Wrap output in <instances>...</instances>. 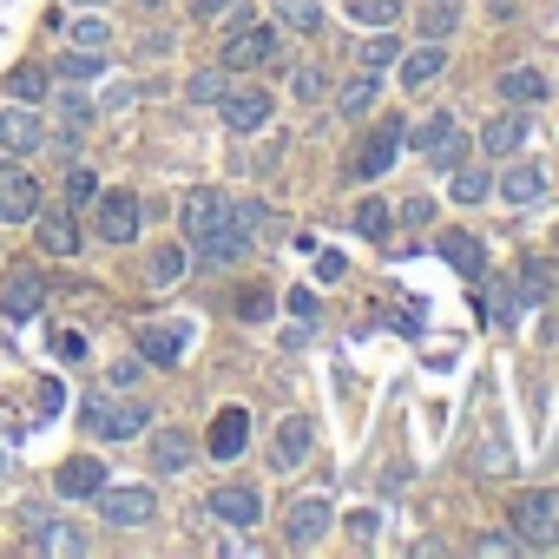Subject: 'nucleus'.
Returning <instances> with one entry per match:
<instances>
[{"mask_svg":"<svg viewBox=\"0 0 559 559\" xmlns=\"http://www.w3.org/2000/svg\"><path fill=\"white\" fill-rule=\"evenodd\" d=\"M191 454H198V448H191V435H178V428L152 435V467H158V474H185V467H191Z\"/></svg>","mask_w":559,"mask_h":559,"instance_id":"c756f323","label":"nucleus"},{"mask_svg":"<svg viewBox=\"0 0 559 559\" xmlns=\"http://www.w3.org/2000/svg\"><path fill=\"white\" fill-rule=\"evenodd\" d=\"M185 343H191L185 323H139V362H152V369H171L185 356Z\"/></svg>","mask_w":559,"mask_h":559,"instance_id":"f3484780","label":"nucleus"},{"mask_svg":"<svg viewBox=\"0 0 559 559\" xmlns=\"http://www.w3.org/2000/svg\"><path fill=\"white\" fill-rule=\"evenodd\" d=\"M480 552H526L513 533H480Z\"/></svg>","mask_w":559,"mask_h":559,"instance_id":"603ef678","label":"nucleus"},{"mask_svg":"<svg viewBox=\"0 0 559 559\" xmlns=\"http://www.w3.org/2000/svg\"><path fill=\"white\" fill-rule=\"evenodd\" d=\"M178 217H185V237H191L198 263H237L250 250V237L237 230V204L224 191H191Z\"/></svg>","mask_w":559,"mask_h":559,"instance_id":"f257e3e1","label":"nucleus"},{"mask_svg":"<svg viewBox=\"0 0 559 559\" xmlns=\"http://www.w3.org/2000/svg\"><path fill=\"white\" fill-rule=\"evenodd\" d=\"M93 198H99V178H93L86 165H73V171H67V204L80 211V204H93Z\"/></svg>","mask_w":559,"mask_h":559,"instance_id":"a19ab883","label":"nucleus"},{"mask_svg":"<svg viewBox=\"0 0 559 559\" xmlns=\"http://www.w3.org/2000/svg\"><path fill=\"white\" fill-rule=\"evenodd\" d=\"M47 310V276L40 270H14L8 284H0V317L8 323H34Z\"/></svg>","mask_w":559,"mask_h":559,"instance_id":"f8f14e48","label":"nucleus"},{"mask_svg":"<svg viewBox=\"0 0 559 559\" xmlns=\"http://www.w3.org/2000/svg\"><path fill=\"white\" fill-rule=\"evenodd\" d=\"M40 211V185H34V171L21 165V158H0V217L8 224H27Z\"/></svg>","mask_w":559,"mask_h":559,"instance_id":"1a4fd4ad","label":"nucleus"},{"mask_svg":"<svg viewBox=\"0 0 559 559\" xmlns=\"http://www.w3.org/2000/svg\"><path fill=\"white\" fill-rule=\"evenodd\" d=\"M474 304H487V323H500V330H507V323H520V297L500 284V276H487V270L474 276Z\"/></svg>","mask_w":559,"mask_h":559,"instance_id":"bb28decb","label":"nucleus"},{"mask_svg":"<svg viewBox=\"0 0 559 559\" xmlns=\"http://www.w3.org/2000/svg\"><path fill=\"white\" fill-rule=\"evenodd\" d=\"M330 526H336V507H330L323 493H310V500H297V507L284 513V546H290V552H317Z\"/></svg>","mask_w":559,"mask_h":559,"instance_id":"0eeeda50","label":"nucleus"},{"mask_svg":"<svg viewBox=\"0 0 559 559\" xmlns=\"http://www.w3.org/2000/svg\"><path fill=\"white\" fill-rule=\"evenodd\" d=\"M185 270H191V250H185V243H158V250L145 257V284H152V290H171V284H185Z\"/></svg>","mask_w":559,"mask_h":559,"instance_id":"4be33fe9","label":"nucleus"},{"mask_svg":"<svg viewBox=\"0 0 559 559\" xmlns=\"http://www.w3.org/2000/svg\"><path fill=\"white\" fill-rule=\"evenodd\" d=\"M60 73H67V80H99L106 60H99V53H60Z\"/></svg>","mask_w":559,"mask_h":559,"instance_id":"79ce46f5","label":"nucleus"},{"mask_svg":"<svg viewBox=\"0 0 559 559\" xmlns=\"http://www.w3.org/2000/svg\"><path fill=\"white\" fill-rule=\"evenodd\" d=\"M53 356H67V362H73V356H86V336H73V330H60V336H53Z\"/></svg>","mask_w":559,"mask_h":559,"instance_id":"8fccbe9b","label":"nucleus"},{"mask_svg":"<svg viewBox=\"0 0 559 559\" xmlns=\"http://www.w3.org/2000/svg\"><path fill=\"white\" fill-rule=\"evenodd\" d=\"M270 14L290 34H323V0H270Z\"/></svg>","mask_w":559,"mask_h":559,"instance_id":"7c9ffc66","label":"nucleus"},{"mask_svg":"<svg viewBox=\"0 0 559 559\" xmlns=\"http://www.w3.org/2000/svg\"><path fill=\"white\" fill-rule=\"evenodd\" d=\"M356 60H362V67H369V73H389V67H395V60H402V40H395V34H389V27H376V40H369V47H362V53H356Z\"/></svg>","mask_w":559,"mask_h":559,"instance_id":"473e14b6","label":"nucleus"},{"mask_svg":"<svg viewBox=\"0 0 559 559\" xmlns=\"http://www.w3.org/2000/svg\"><path fill=\"white\" fill-rule=\"evenodd\" d=\"M435 250H441V263H454L461 276H480V270H487V250H480V237H474V230H441V237H435Z\"/></svg>","mask_w":559,"mask_h":559,"instance_id":"412c9836","label":"nucleus"},{"mask_svg":"<svg viewBox=\"0 0 559 559\" xmlns=\"http://www.w3.org/2000/svg\"><path fill=\"white\" fill-rule=\"evenodd\" d=\"M448 178H454V204H480V198L493 191V178H487L480 165H454Z\"/></svg>","mask_w":559,"mask_h":559,"instance_id":"f704fd0d","label":"nucleus"},{"mask_svg":"<svg viewBox=\"0 0 559 559\" xmlns=\"http://www.w3.org/2000/svg\"><path fill=\"white\" fill-rule=\"evenodd\" d=\"M526 139H533V119H526V106H507V112H493V119L480 126V158H513Z\"/></svg>","mask_w":559,"mask_h":559,"instance_id":"ddd939ff","label":"nucleus"},{"mask_svg":"<svg viewBox=\"0 0 559 559\" xmlns=\"http://www.w3.org/2000/svg\"><path fill=\"white\" fill-rule=\"evenodd\" d=\"M284 304H290V317H304V323H317V290H290Z\"/></svg>","mask_w":559,"mask_h":559,"instance_id":"de8ad7c7","label":"nucleus"},{"mask_svg":"<svg viewBox=\"0 0 559 559\" xmlns=\"http://www.w3.org/2000/svg\"><path fill=\"white\" fill-rule=\"evenodd\" d=\"M349 224H356V237H369V243H382V237L395 230V204H389V198H362V204L349 211Z\"/></svg>","mask_w":559,"mask_h":559,"instance_id":"c85d7f7f","label":"nucleus"},{"mask_svg":"<svg viewBox=\"0 0 559 559\" xmlns=\"http://www.w3.org/2000/svg\"><path fill=\"white\" fill-rule=\"evenodd\" d=\"M402 132H408V126H402V119L389 112V119H382V126H376V132L362 139V152H356V178H369V185H376V178H382V171L395 165V152H402Z\"/></svg>","mask_w":559,"mask_h":559,"instance_id":"2eb2a0df","label":"nucleus"},{"mask_svg":"<svg viewBox=\"0 0 559 559\" xmlns=\"http://www.w3.org/2000/svg\"><path fill=\"white\" fill-rule=\"evenodd\" d=\"M349 21H362V27H395V21H402V0H349Z\"/></svg>","mask_w":559,"mask_h":559,"instance_id":"c9c22d12","label":"nucleus"},{"mask_svg":"<svg viewBox=\"0 0 559 559\" xmlns=\"http://www.w3.org/2000/svg\"><path fill=\"white\" fill-rule=\"evenodd\" d=\"M0 145H8V158H34L40 145H47V126L34 119V106H8V112H0Z\"/></svg>","mask_w":559,"mask_h":559,"instance_id":"dca6fc26","label":"nucleus"},{"mask_svg":"<svg viewBox=\"0 0 559 559\" xmlns=\"http://www.w3.org/2000/svg\"><path fill=\"white\" fill-rule=\"evenodd\" d=\"M34 230H40V250H47V257H73V250H80L73 204H60V211H34Z\"/></svg>","mask_w":559,"mask_h":559,"instance_id":"6ab92c4d","label":"nucleus"},{"mask_svg":"<svg viewBox=\"0 0 559 559\" xmlns=\"http://www.w3.org/2000/svg\"><path fill=\"white\" fill-rule=\"evenodd\" d=\"M428 211H435L428 198H408V204H395V217H402V224H428Z\"/></svg>","mask_w":559,"mask_h":559,"instance_id":"09e8293b","label":"nucleus"},{"mask_svg":"<svg viewBox=\"0 0 559 559\" xmlns=\"http://www.w3.org/2000/svg\"><path fill=\"white\" fill-rule=\"evenodd\" d=\"M106 487V467L93 461V454H73V461H60V474H53V493L60 500H93Z\"/></svg>","mask_w":559,"mask_h":559,"instance_id":"a211bd4d","label":"nucleus"},{"mask_svg":"<svg viewBox=\"0 0 559 559\" xmlns=\"http://www.w3.org/2000/svg\"><path fill=\"white\" fill-rule=\"evenodd\" d=\"M80 8H106V0H80Z\"/></svg>","mask_w":559,"mask_h":559,"instance_id":"6e6d98bb","label":"nucleus"},{"mask_svg":"<svg viewBox=\"0 0 559 559\" xmlns=\"http://www.w3.org/2000/svg\"><path fill=\"white\" fill-rule=\"evenodd\" d=\"M270 106H276V99H270L263 86H237V93H224V99H217V119H224L237 139H250V132H263V126H270Z\"/></svg>","mask_w":559,"mask_h":559,"instance_id":"9d476101","label":"nucleus"},{"mask_svg":"<svg viewBox=\"0 0 559 559\" xmlns=\"http://www.w3.org/2000/svg\"><path fill=\"white\" fill-rule=\"evenodd\" d=\"M276 53H284V34L263 21V27L230 34V40H224V53H217V67H224V73H257V67H270Z\"/></svg>","mask_w":559,"mask_h":559,"instance_id":"423d86ee","label":"nucleus"},{"mask_svg":"<svg viewBox=\"0 0 559 559\" xmlns=\"http://www.w3.org/2000/svg\"><path fill=\"white\" fill-rule=\"evenodd\" d=\"M230 310H237V323H263V317H270V290H263V284H243V290L230 297Z\"/></svg>","mask_w":559,"mask_h":559,"instance_id":"58836bf2","label":"nucleus"},{"mask_svg":"<svg viewBox=\"0 0 559 559\" xmlns=\"http://www.w3.org/2000/svg\"><path fill=\"white\" fill-rule=\"evenodd\" d=\"M454 21H461L454 0H435V8H421V40H448V34H454Z\"/></svg>","mask_w":559,"mask_h":559,"instance_id":"4c0bfd02","label":"nucleus"},{"mask_svg":"<svg viewBox=\"0 0 559 559\" xmlns=\"http://www.w3.org/2000/svg\"><path fill=\"white\" fill-rule=\"evenodd\" d=\"M237 8H243V0H191L198 21H224V14H237Z\"/></svg>","mask_w":559,"mask_h":559,"instance_id":"a18cd8bd","label":"nucleus"},{"mask_svg":"<svg viewBox=\"0 0 559 559\" xmlns=\"http://www.w3.org/2000/svg\"><path fill=\"white\" fill-rule=\"evenodd\" d=\"M0 474H8V448H0Z\"/></svg>","mask_w":559,"mask_h":559,"instance_id":"4d7b16f0","label":"nucleus"},{"mask_svg":"<svg viewBox=\"0 0 559 559\" xmlns=\"http://www.w3.org/2000/svg\"><path fill=\"white\" fill-rule=\"evenodd\" d=\"M552 290H559V263H552V257H526V263H520V304L539 310Z\"/></svg>","mask_w":559,"mask_h":559,"instance_id":"cd10ccee","label":"nucleus"},{"mask_svg":"<svg viewBox=\"0 0 559 559\" xmlns=\"http://www.w3.org/2000/svg\"><path fill=\"white\" fill-rule=\"evenodd\" d=\"M441 67H448V47H441V40H421V47L402 60V86H408V93H428V80H441Z\"/></svg>","mask_w":559,"mask_h":559,"instance_id":"5701e85b","label":"nucleus"},{"mask_svg":"<svg viewBox=\"0 0 559 559\" xmlns=\"http://www.w3.org/2000/svg\"><path fill=\"white\" fill-rule=\"evenodd\" d=\"M93 230L106 243H132L139 237V198L132 191H99L93 198Z\"/></svg>","mask_w":559,"mask_h":559,"instance_id":"9b49d317","label":"nucleus"},{"mask_svg":"<svg viewBox=\"0 0 559 559\" xmlns=\"http://www.w3.org/2000/svg\"><path fill=\"white\" fill-rule=\"evenodd\" d=\"M310 448H317V421L310 415H284V421H276V435H270V467L276 474H297L310 461Z\"/></svg>","mask_w":559,"mask_h":559,"instance_id":"6e6552de","label":"nucleus"},{"mask_svg":"<svg viewBox=\"0 0 559 559\" xmlns=\"http://www.w3.org/2000/svg\"><path fill=\"white\" fill-rule=\"evenodd\" d=\"M376 106H382V73H369V67H362V73L336 93V112H343V119H369Z\"/></svg>","mask_w":559,"mask_h":559,"instance_id":"393cba45","label":"nucleus"},{"mask_svg":"<svg viewBox=\"0 0 559 559\" xmlns=\"http://www.w3.org/2000/svg\"><path fill=\"white\" fill-rule=\"evenodd\" d=\"M67 408V389L60 382H40V415H60Z\"/></svg>","mask_w":559,"mask_h":559,"instance_id":"3c124183","label":"nucleus"},{"mask_svg":"<svg viewBox=\"0 0 559 559\" xmlns=\"http://www.w3.org/2000/svg\"><path fill=\"white\" fill-rule=\"evenodd\" d=\"M8 99L40 106V99H47V73H40V67H14V73H8Z\"/></svg>","mask_w":559,"mask_h":559,"instance_id":"72a5a7b5","label":"nucleus"},{"mask_svg":"<svg viewBox=\"0 0 559 559\" xmlns=\"http://www.w3.org/2000/svg\"><path fill=\"white\" fill-rule=\"evenodd\" d=\"M263 217H270V211H263V204H257V198H243V204H237V230H243V237H250V243H257V237H263Z\"/></svg>","mask_w":559,"mask_h":559,"instance_id":"37998d69","label":"nucleus"},{"mask_svg":"<svg viewBox=\"0 0 559 559\" xmlns=\"http://www.w3.org/2000/svg\"><path fill=\"white\" fill-rule=\"evenodd\" d=\"M546 93H552V80H546L539 67H507V73H500V99H507V106H539Z\"/></svg>","mask_w":559,"mask_h":559,"instance_id":"b1692460","label":"nucleus"},{"mask_svg":"<svg viewBox=\"0 0 559 559\" xmlns=\"http://www.w3.org/2000/svg\"><path fill=\"white\" fill-rule=\"evenodd\" d=\"M139 369H145V362H112V382H119V389H132V382H139Z\"/></svg>","mask_w":559,"mask_h":559,"instance_id":"5fc2aeb1","label":"nucleus"},{"mask_svg":"<svg viewBox=\"0 0 559 559\" xmlns=\"http://www.w3.org/2000/svg\"><path fill=\"white\" fill-rule=\"evenodd\" d=\"M217 461H237L243 448H250V415L243 408H217V421H211V441H204Z\"/></svg>","mask_w":559,"mask_h":559,"instance_id":"aec40b11","label":"nucleus"},{"mask_svg":"<svg viewBox=\"0 0 559 559\" xmlns=\"http://www.w3.org/2000/svg\"><path fill=\"white\" fill-rule=\"evenodd\" d=\"M408 139H415V152H421L435 171H454V165L467 158V145H461V126H454V112H448V106H435V112H428V119H421Z\"/></svg>","mask_w":559,"mask_h":559,"instance_id":"20e7f679","label":"nucleus"},{"mask_svg":"<svg viewBox=\"0 0 559 559\" xmlns=\"http://www.w3.org/2000/svg\"><path fill=\"white\" fill-rule=\"evenodd\" d=\"M34 552H86V533L67 526V520H60V526H40V520H34Z\"/></svg>","mask_w":559,"mask_h":559,"instance_id":"2f4dec72","label":"nucleus"},{"mask_svg":"<svg viewBox=\"0 0 559 559\" xmlns=\"http://www.w3.org/2000/svg\"><path fill=\"white\" fill-rule=\"evenodd\" d=\"M500 198H507V204H539V198H546V171H539V158H520V165H507V178H500Z\"/></svg>","mask_w":559,"mask_h":559,"instance_id":"a878e982","label":"nucleus"},{"mask_svg":"<svg viewBox=\"0 0 559 559\" xmlns=\"http://www.w3.org/2000/svg\"><path fill=\"white\" fill-rule=\"evenodd\" d=\"M60 112H67V139L93 126V99H86V93H60Z\"/></svg>","mask_w":559,"mask_h":559,"instance_id":"ea45409f","label":"nucleus"},{"mask_svg":"<svg viewBox=\"0 0 559 559\" xmlns=\"http://www.w3.org/2000/svg\"><path fill=\"white\" fill-rule=\"evenodd\" d=\"M185 93H191L198 106H217V99L230 93V73H224V67H204V73H191V86H185Z\"/></svg>","mask_w":559,"mask_h":559,"instance_id":"e433bc0d","label":"nucleus"},{"mask_svg":"<svg viewBox=\"0 0 559 559\" xmlns=\"http://www.w3.org/2000/svg\"><path fill=\"white\" fill-rule=\"evenodd\" d=\"M507 526L526 552H559V487H533V493H513L507 507Z\"/></svg>","mask_w":559,"mask_h":559,"instance_id":"f03ea898","label":"nucleus"},{"mask_svg":"<svg viewBox=\"0 0 559 559\" xmlns=\"http://www.w3.org/2000/svg\"><path fill=\"white\" fill-rule=\"evenodd\" d=\"M343 526H349V539H356V546H376V526H382V520H376V513L362 507V513H349Z\"/></svg>","mask_w":559,"mask_h":559,"instance_id":"c03bdc74","label":"nucleus"},{"mask_svg":"<svg viewBox=\"0 0 559 559\" xmlns=\"http://www.w3.org/2000/svg\"><path fill=\"white\" fill-rule=\"evenodd\" d=\"M145 402H126V395H86L80 402V428L86 435H99V441H132V435H145Z\"/></svg>","mask_w":559,"mask_h":559,"instance_id":"7ed1b4c3","label":"nucleus"},{"mask_svg":"<svg viewBox=\"0 0 559 559\" xmlns=\"http://www.w3.org/2000/svg\"><path fill=\"white\" fill-rule=\"evenodd\" d=\"M317 276H323V284H336V276H343V257H336V250H323V257H317Z\"/></svg>","mask_w":559,"mask_h":559,"instance_id":"864d4df0","label":"nucleus"},{"mask_svg":"<svg viewBox=\"0 0 559 559\" xmlns=\"http://www.w3.org/2000/svg\"><path fill=\"white\" fill-rule=\"evenodd\" d=\"M290 86H297V99H323V73H317V67H304Z\"/></svg>","mask_w":559,"mask_h":559,"instance_id":"49530a36","label":"nucleus"},{"mask_svg":"<svg viewBox=\"0 0 559 559\" xmlns=\"http://www.w3.org/2000/svg\"><path fill=\"white\" fill-rule=\"evenodd\" d=\"M93 500H99V520L119 526V533H139V526L158 520V493L152 487H99Z\"/></svg>","mask_w":559,"mask_h":559,"instance_id":"39448f33","label":"nucleus"},{"mask_svg":"<svg viewBox=\"0 0 559 559\" xmlns=\"http://www.w3.org/2000/svg\"><path fill=\"white\" fill-rule=\"evenodd\" d=\"M211 520L217 526H257L263 520V493L250 487V480H230V487H211Z\"/></svg>","mask_w":559,"mask_h":559,"instance_id":"4468645a","label":"nucleus"}]
</instances>
